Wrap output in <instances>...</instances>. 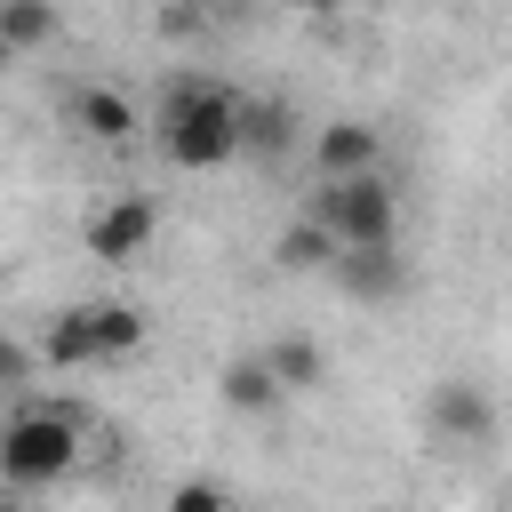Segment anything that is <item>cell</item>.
<instances>
[{
  "instance_id": "cell-1",
  "label": "cell",
  "mask_w": 512,
  "mask_h": 512,
  "mask_svg": "<svg viewBox=\"0 0 512 512\" xmlns=\"http://www.w3.org/2000/svg\"><path fill=\"white\" fill-rule=\"evenodd\" d=\"M160 152L176 168H224L240 152V104L208 80L192 88H168V112H160Z\"/></svg>"
},
{
  "instance_id": "cell-2",
  "label": "cell",
  "mask_w": 512,
  "mask_h": 512,
  "mask_svg": "<svg viewBox=\"0 0 512 512\" xmlns=\"http://www.w3.org/2000/svg\"><path fill=\"white\" fill-rule=\"evenodd\" d=\"M72 448H80L72 408H24V416L0 424V480L8 488H48V480H64Z\"/></svg>"
},
{
  "instance_id": "cell-3",
  "label": "cell",
  "mask_w": 512,
  "mask_h": 512,
  "mask_svg": "<svg viewBox=\"0 0 512 512\" xmlns=\"http://www.w3.org/2000/svg\"><path fill=\"white\" fill-rule=\"evenodd\" d=\"M312 216H320L344 248H368V240H392V232H400V200H392L384 168L328 176V184H320V200H312Z\"/></svg>"
},
{
  "instance_id": "cell-4",
  "label": "cell",
  "mask_w": 512,
  "mask_h": 512,
  "mask_svg": "<svg viewBox=\"0 0 512 512\" xmlns=\"http://www.w3.org/2000/svg\"><path fill=\"white\" fill-rule=\"evenodd\" d=\"M144 240H152V200H136V192H120V200H104V208L88 216V248H96L104 264H128Z\"/></svg>"
},
{
  "instance_id": "cell-5",
  "label": "cell",
  "mask_w": 512,
  "mask_h": 512,
  "mask_svg": "<svg viewBox=\"0 0 512 512\" xmlns=\"http://www.w3.org/2000/svg\"><path fill=\"white\" fill-rule=\"evenodd\" d=\"M312 160H320V176H360V168L384 160V144H376L368 120H328V128L312 136Z\"/></svg>"
},
{
  "instance_id": "cell-6",
  "label": "cell",
  "mask_w": 512,
  "mask_h": 512,
  "mask_svg": "<svg viewBox=\"0 0 512 512\" xmlns=\"http://www.w3.org/2000/svg\"><path fill=\"white\" fill-rule=\"evenodd\" d=\"M352 296H392L400 288V264H392V240H368V248H336V264H328Z\"/></svg>"
},
{
  "instance_id": "cell-7",
  "label": "cell",
  "mask_w": 512,
  "mask_h": 512,
  "mask_svg": "<svg viewBox=\"0 0 512 512\" xmlns=\"http://www.w3.org/2000/svg\"><path fill=\"white\" fill-rule=\"evenodd\" d=\"M40 352H48L56 368H88V360H104V344H96V304L56 312V320H48V336H40Z\"/></svg>"
},
{
  "instance_id": "cell-8",
  "label": "cell",
  "mask_w": 512,
  "mask_h": 512,
  "mask_svg": "<svg viewBox=\"0 0 512 512\" xmlns=\"http://www.w3.org/2000/svg\"><path fill=\"white\" fill-rule=\"evenodd\" d=\"M72 120H80L96 144H128V128H136V112H128L120 88H80V96H72Z\"/></svg>"
},
{
  "instance_id": "cell-9",
  "label": "cell",
  "mask_w": 512,
  "mask_h": 512,
  "mask_svg": "<svg viewBox=\"0 0 512 512\" xmlns=\"http://www.w3.org/2000/svg\"><path fill=\"white\" fill-rule=\"evenodd\" d=\"M56 40V0H0V56L48 48Z\"/></svg>"
},
{
  "instance_id": "cell-10",
  "label": "cell",
  "mask_w": 512,
  "mask_h": 512,
  "mask_svg": "<svg viewBox=\"0 0 512 512\" xmlns=\"http://www.w3.org/2000/svg\"><path fill=\"white\" fill-rule=\"evenodd\" d=\"M336 248H344V240H336V232H328V224L304 208V216L280 232V248H272V256H280L288 272H312V264H336Z\"/></svg>"
},
{
  "instance_id": "cell-11",
  "label": "cell",
  "mask_w": 512,
  "mask_h": 512,
  "mask_svg": "<svg viewBox=\"0 0 512 512\" xmlns=\"http://www.w3.org/2000/svg\"><path fill=\"white\" fill-rule=\"evenodd\" d=\"M432 424L456 432V440H488V400H480L472 384H440V392H432Z\"/></svg>"
},
{
  "instance_id": "cell-12",
  "label": "cell",
  "mask_w": 512,
  "mask_h": 512,
  "mask_svg": "<svg viewBox=\"0 0 512 512\" xmlns=\"http://www.w3.org/2000/svg\"><path fill=\"white\" fill-rule=\"evenodd\" d=\"M280 392H288V384L272 376V360H264V352H256V360H232V368H224V408H272Z\"/></svg>"
},
{
  "instance_id": "cell-13",
  "label": "cell",
  "mask_w": 512,
  "mask_h": 512,
  "mask_svg": "<svg viewBox=\"0 0 512 512\" xmlns=\"http://www.w3.org/2000/svg\"><path fill=\"white\" fill-rule=\"evenodd\" d=\"M264 360H272V376H280L288 392H304V384H320V344H312V336H280V344H272Z\"/></svg>"
},
{
  "instance_id": "cell-14",
  "label": "cell",
  "mask_w": 512,
  "mask_h": 512,
  "mask_svg": "<svg viewBox=\"0 0 512 512\" xmlns=\"http://www.w3.org/2000/svg\"><path fill=\"white\" fill-rule=\"evenodd\" d=\"M240 144L280 152V144H288V104H240Z\"/></svg>"
},
{
  "instance_id": "cell-15",
  "label": "cell",
  "mask_w": 512,
  "mask_h": 512,
  "mask_svg": "<svg viewBox=\"0 0 512 512\" xmlns=\"http://www.w3.org/2000/svg\"><path fill=\"white\" fill-rule=\"evenodd\" d=\"M96 344H104V360H120V352L144 344V320H136L128 304H96Z\"/></svg>"
},
{
  "instance_id": "cell-16",
  "label": "cell",
  "mask_w": 512,
  "mask_h": 512,
  "mask_svg": "<svg viewBox=\"0 0 512 512\" xmlns=\"http://www.w3.org/2000/svg\"><path fill=\"white\" fill-rule=\"evenodd\" d=\"M208 504H224V488H208V480H184L176 488V512H208Z\"/></svg>"
},
{
  "instance_id": "cell-17",
  "label": "cell",
  "mask_w": 512,
  "mask_h": 512,
  "mask_svg": "<svg viewBox=\"0 0 512 512\" xmlns=\"http://www.w3.org/2000/svg\"><path fill=\"white\" fill-rule=\"evenodd\" d=\"M24 368H32V360H24V344H8V336H0V384H24Z\"/></svg>"
},
{
  "instance_id": "cell-18",
  "label": "cell",
  "mask_w": 512,
  "mask_h": 512,
  "mask_svg": "<svg viewBox=\"0 0 512 512\" xmlns=\"http://www.w3.org/2000/svg\"><path fill=\"white\" fill-rule=\"evenodd\" d=\"M288 8H312V16H320V8H336V0H288Z\"/></svg>"
}]
</instances>
